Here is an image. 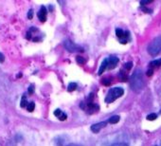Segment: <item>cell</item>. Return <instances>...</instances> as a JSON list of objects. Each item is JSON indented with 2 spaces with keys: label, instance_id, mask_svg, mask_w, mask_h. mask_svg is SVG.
Masks as SVG:
<instances>
[{
  "label": "cell",
  "instance_id": "1",
  "mask_svg": "<svg viewBox=\"0 0 161 146\" xmlns=\"http://www.w3.org/2000/svg\"><path fill=\"white\" fill-rule=\"evenodd\" d=\"M130 86L135 92H140L144 87V80H143V72L141 69L134 71L130 77Z\"/></svg>",
  "mask_w": 161,
  "mask_h": 146
},
{
  "label": "cell",
  "instance_id": "2",
  "mask_svg": "<svg viewBox=\"0 0 161 146\" xmlns=\"http://www.w3.org/2000/svg\"><path fill=\"white\" fill-rule=\"evenodd\" d=\"M118 64H119V58L117 56L111 55L108 58H105L100 66L98 74L101 75L105 70H111V69L115 68L118 66Z\"/></svg>",
  "mask_w": 161,
  "mask_h": 146
},
{
  "label": "cell",
  "instance_id": "3",
  "mask_svg": "<svg viewBox=\"0 0 161 146\" xmlns=\"http://www.w3.org/2000/svg\"><path fill=\"white\" fill-rule=\"evenodd\" d=\"M124 94V90L121 87H114L111 88L108 93H107V96L105 98V103H111L114 101H116L118 98L121 97Z\"/></svg>",
  "mask_w": 161,
  "mask_h": 146
},
{
  "label": "cell",
  "instance_id": "4",
  "mask_svg": "<svg viewBox=\"0 0 161 146\" xmlns=\"http://www.w3.org/2000/svg\"><path fill=\"white\" fill-rule=\"evenodd\" d=\"M147 50L150 55H152V56L157 55V54L161 51V36L155 38L153 42L150 43Z\"/></svg>",
  "mask_w": 161,
  "mask_h": 146
},
{
  "label": "cell",
  "instance_id": "5",
  "mask_svg": "<svg viewBox=\"0 0 161 146\" xmlns=\"http://www.w3.org/2000/svg\"><path fill=\"white\" fill-rule=\"evenodd\" d=\"M116 35L119 39V42L121 44H127L130 41V33L129 31H124L121 29H117L116 30Z\"/></svg>",
  "mask_w": 161,
  "mask_h": 146
},
{
  "label": "cell",
  "instance_id": "6",
  "mask_svg": "<svg viewBox=\"0 0 161 146\" xmlns=\"http://www.w3.org/2000/svg\"><path fill=\"white\" fill-rule=\"evenodd\" d=\"M83 109H84L88 114H93V113L99 111L100 106L96 103H93V102L91 100H89L87 103H84V107Z\"/></svg>",
  "mask_w": 161,
  "mask_h": 146
},
{
  "label": "cell",
  "instance_id": "7",
  "mask_svg": "<svg viewBox=\"0 0 161 146\" xmlns=\"http://www.w3.org/2000/svg\"><path fill=\"white\" fill-rule=\"evenodd\" d=\"M39 32V30L37 28H35V27H31L29 29V30L27 31V34H26V38L28 40H32V41H39L37 38H40L38 37V36L35 35V33H37Z\"/></svg>",
  "mask_w": 161,
  "mask_h": 146
},
{
  "label": "cell",
  "instance_id": "8",
  "mask_svg": "<svg viewBox=\"0 0 161 146\" xmlns=\"http://www.w3.org/2000/svg\"><path fill=\"white\" fill-rule=\"evenodd\" d=\"M64 46L65 48L70 51V52H75V51H83V48H81L79 46L75 45L72 41H70V40H65L64 42Z\"/></svg>",
  "mask_w": 161,
  "mask_h": 146
},
{
  "label": "cell",
  "instance_id": "9",
  "mask_svg": "<svg viewBox=\"0 0 161 146\" xmlns=\"http://www.w3.org/2000/svg\"><path fill=\"white\" fill-rule=\"evenodd\" d=\"M107 123H108V121H103L95 123L91 126V131L93 133H99L102 128H104V127L107 125Z\"/></svg>",
  "mask_w": 161,
  "mask_h": 146
},
{
  "label": "cell",
  "instance_id": "10",
  "mask_svg": "<svg viewBox=\"0 0 161 146\" xmlns=\"http://www.w3.org/2000/svg\"><path fill=\"white\" fill-rule=\"evenodd\" d=\"M47 8H46L45 6H42L41 9L39 10L38 13H37L38 19H39L42 23H44V22H46V20H47Z\"/></svg>",
  "mask_w": 161,
  "mask_h": 146
},
{
  "label": "cell",
  "instance_id": "11",
  "mask_svg": "<svg viewBox=\"0 0 161 146\" xmlns=\"http://www.w3.org/2000/svg\"><path fill=\"white\" fill-rule=\"evenodd\" d=\"M54 116L55 117H57L60 121H65L66 120V118H67V116H66V114L65 113H64L62 110H60V109H56V110L54 111Z\"/></svg>",
  "mask_w": 161,
  "mask_h": 146
},
{
  "label": "cell",
  "instance_id": "12",
  "mask_svg": "<svg viewBox=\"0 0 161 146\" xmlns=\"http://www.w3.org/2000/svg\"><path fill=\"white\" fill-rule=\"evenodd\" d=\"M119 78H120V81H122V82H126V81H128V80H129L128 73L125 72V71H123V70L121 69L120 72H119Z\"/></svg>",
  "mask_w": 161,
  "mask_h": 146
},
{
  "label": "cell",
  "instance_id": "13",
  "mask_svg": "<svg viewBox=\"0 0 161 146\" xmlns=\"http://www.w3.org/2000/svg\"><path fill=\"white\" fill-rule=\"evenodd\" d=\"M149 66H150V68H154V67H160V66H161V59L154 60V61L151 62Z\"/></svg>",
  "mask_w": 161,
  "mask_h": 146
},
{
  "label": "cell",
  "instance_id": "14",
  "mask_svg": "<svg viewBox=\"0 0 161 146\" xmlns=\"http://www.w3.org/2000/svg\"><path fill=\"white\" fill-rule=\"evenodd\" d=\"M29 102H28V100H27V98H26V95H23L22 96V99H21V102H20V106L22 107V108H27L28 107V105H29Z\"/></svg>",
  "mask_w": 161,
  "mask_h": 146
},
{
  "label": "cell",
  "instance_id": "15",
  "mask_svg": "<svg viewBox=\"0 0 161 146\" xmlns=\"http://www.w3.org/2000/svg\"><path fill=\"white\" fill-rule=\"evenodd\" d=\"M119 120H120L119 116L115 115V116H112V117L108 120V122L111 123V124H115V123H118V122L119 121Z\"/></svg>",
  "mask_w": 161,
  "mask_h": 146
},
{
  "label": "cell",
  "instance_id": "16",
  "mask_svg": "<svg viewBox=\"0 0 161 146\" xmlns=\"http://www.w3.org/2000/svg\"><path fill=\"white\" fill-rule=\"evenodd\" d=\"M132 67H133V63H132V62H127V63H125V64H124L122 70L128 73V71H129Z\"/></svg>",
  "mask_w": 161,
  "mask_h": 146
},
{
  "label": "cell",
  "instance_id": "17",
  "mask_svg": "<svg viewBox=\"0 0 161 146\" xmlns=\"http://www.w3.org/2000/svg\"><path fill=\"white\" fill-rule=\"evenodd\" d=\"M76 88H77V84H75V83H70L68 84L67 90L69 91V92H72V91H74Z\"/></svg>",
  "mask_w": 161,
  "mask_h": 146
},
{
  "label": "cell",
  "instance_id": "18",
  "mask_svg": "<svg viewBox=\"0 0 161 146\" xmlns=\"http://www.w3.org/2000/svg\"><path fill=\"white\" fill-rule=\"evenodd\" d=\"M34 108H35V103H34L33 102H30V103H29L28 107H27V110H28L29 112H32V111L34 110Z\"/></svg>",
  "mask_w": 161,
  "mask_h": 146
},
{
  "label": "cell",
  "instance_id": "19",
  "mask_svg": "<svg viewBox=\"0 0 161 146\" xmlns=\"http://www.w3.org/2000/svg\"><path fill=\"white\" fill-rule=\"evenodd\" d=\"M146 119H147L148 121H154V120L157 119V115L154 114V113H152V114H149V115L146 117Z\"/></svg>",
  "mask_w": 161,
  "mask_h": 146
},
{
  "label": "cell",
  "instance_id": "20",
  "mask_svg": "<svg viewBox=\"0 0 161 146\" xmlns=\"http://www.w3.org/2000/svg\"><path fill=\"white\" fill-rule=\"evenodd\" d=\"M76 61H77V63H79L80 65H83V64L85 63L84 58H83L82 56H77V57H76Z\"/></svg>",
  "mask_w": 161,
  "mask_h": 146
},
{
  "label": "cell",
  "instance_id": "21",
  "mask_svg": "<svg viewBox=\"0 0 161 146\" xmlns=\"http://www.w3.org/2000/svg\"><path fill=\"white\" fill-rule=\"evenodd\" d=\"M101 83L104 84V85H110L111 84V80L110 79H102L101 80Z\"/></svg>",
  "mask_w": 161,
  "mask_h": 146
},
{
  "label": "cell",
  "instance_id": "22",
  "mask_svg": "<svg viewBox=\"0 0 161 146\" xmlns=\"http://www.w3.org/2000/svg\"><path fill=\"white\" fill-rule=\"evenodd\" d=\"M28 91H29V95L33 94V92H34V84H30V85L29 86Z\"/></svg>",
  "mask_w": 161,
  "mask_h": 146
},
{
  "label": "cell",
  "instance_id": "23",
  "mask_svg": "<svg viewBox=\"0 0 161 146\" xmlns=\"http://www.w3.org/2000/svg\"><path fill=\"white\" fill-rule=\"evenodd\" d=\"M32 17H33V10L30 9L28 12V18L29 19H32Z\"/></svg>",
  "mask_w": 161,
  "mask_h": 146
},
{
  "label": "cell",
  "instance_id": "24",
  "mask_svg": "<svg viewBox=\"0 0 161 146\" xmlns=\"http://www.w3.org/2000/svg\"><path fill=\"white\" fill-rule=\"evenodd\" d=\"M153 74H154V69H153V68H149L148 71L146 72V75L150 77V76H152Z\"/></svg>",
  "mask_w": 161,
  "mask_h": 146
},
{
  "label": "cell",
  "instance_id": "25",
  "mask_svg": "<svg viewBox=\"0 0 161 146\" xmlns=\"http://www.w3.org/2000/svg\"><path fill=\"white\" fill-rule=\"evenodd\" d=\"M112 146H129L127 143H122V142H119V143H115L113 144Z\"/></svg>",
  "mask_w": 161,
  "mask_h": 146
},
{
  "label": "cell",
  "instance_id": "26",
  "mask_svg": "<svg viewBox=\"0 0 161 146\" xmlns=\"http://www.w3.org/2000/svg\"><path fill=\"white\" fill-rule=\"evenodd\" d=\"M4 60H5V57H4V55L3 54L0 52V63H3L4 62Z\"/></svg>",
  "mask_w": 161,
  "mask_h": 146
},
{
  "label": "cell",
  "instance_id": "27",
  "mask_svg": "<svg viewBox=\"0 0 161 146\" xmlns=\"http://www.w3.org/2000/svg\"><path fill=\"white\" fill-rule=\"evenodd\" d=\"M141 10H142L143 11H144V12H149V13H151V12H152V11H151V10H148V9H146L145 7H142V8H141Z\"/></svg>",
  "mask_w": 161,
  "mask_h": 146
},
{
  "label": "cell",
  "instance_id": "28",
  "mask_svg": "<svg viewBox=\"0 0 161 146\" xmlns=\"http://www.w3.org/2000/svg\"><path fill=\"white\" fill-rule=\"evenodd\" d=\"M153 1H141L140 2V4L141 5H147V4H150V3H152Z\"/></svg>",
  "mask_w": 161,
  "mask_h": 146
},
{
  "label": "cell",
  "instance_id": "29",
  "mask_svg": "<svg viewBox=\"0 0 161 146\" xmlns=\"http://www.w3.org/2000/svg\"><path fill=\"white\" fill-rule=\"evenodd\" d=\"M67 146H82V145H80V144H75V143H72V144H69V145H67Z\"/></svg>",
  "mask_w": 161,
  "mask_h": 146
},
{
  "label": "cell",
  "instance_id": "30",
  "mask_svg": "<svg viewBox=\"0 0 161 146\" xmlns=\"http://www.w3.org/2000/svg\"><path fill=\"white\" fill-rule=\"evenodd\" d=\"M160 114H161V110H160Z\"/></svg>",
  "mask_w": 161,
  "mask_h": 146
}]
</instances>
